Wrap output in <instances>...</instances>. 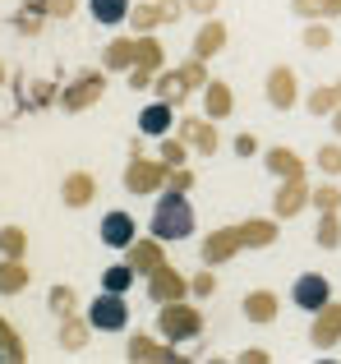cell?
I'll return each instance as SVG.
<instances>
[{"instance_id":"6da1fadb","label":"cell","mask_w":341,"mask_h":364,"mask_svg":"<svg viewBox=\"0 0 341 364\" xmlns=\"http://www.w3.org/2000/svg\"><path fill=\"white\" fill-rule=\"evenodd\" d=\"M148 231H153L162 245L189 240V235H194V208H189V198L180 194V189H162L153 217H148Z\"/></svg>"},{"instance_id":"7a4b0ae2","label":"cell","mask_w":341,"mask_h":364,"mask_svg":"<svg viewBox=\"0 0 341 364\" xmlns=\"http://www.w3.org/2000/svg\"><path fill=\"white\" fill-rule=\"evenodd\" d=\"M157 332L170 341V346H180V341H198L203 337V314L194 309V304L185 300H170L157 309Z\"/></svg>"},{"instance_id":"3957f363","label":"cell","mask_w":341,"mask_h":364,"mask_svg":"<svg viewBox=\"0 0 341 364\" xmlns=\"http://www.w3.org/2000/svg\"><path fill=\"white\" fill-rule=\"evenodd\" d=\"M102 92H107V74H102V70H83L79 79H70V88H60V111H65V116L88 111V107L102 102Z\"/></svg>"},{"instance_id":"277c9868","label":"cell","mask_w":341,"mask_h":364,"mask_svg":"<svg viewBox=\"0 0 341 364\" xmlns=\"http://www.w3.org/2000/svg\"><path fill=\"white\" fill-rule=\"evenodd\" d=\"M166 180H170V166L162 157H129V166H125L129 194H157V189H166Z\"/></svg>"},{"instance_id":"5b68a950","label":"cell","mask_w":341,"mask_h":364,"mask_svg":"<svg viewBox=\"0 0 341 364\" xmlns=\"http://www.w3.org/2000/svg\"><path fill=\"white\" fill-rule=\"evenodd\" d=\"M185 9H189L185 0H144V5L129 9V28H134V33H153V28L175 23Z\"/></svg>"},{"instance_id":"8992f818","label":"cell","mask_w":341,"mask_h":364,"mask_svg":"<svg viewBox=\"0 0 341 364\" xmlns=\"http://www.w3.org/2000/svg\"><path fill=\"white\" fill-rule=\"evenodd\" d=\"M88 323H92L97 332H125V328H129V304H125V295L102 291L97 300L88 304Z\"/></svg>"},{"instance_id":"52a82bcc","label":"cell","mask_w":341,"mask_h":364,"mask_svg":"<svg viewBox=\"0 0 341 364\" xmlns=\"http://www.w3.org/2000/svg\"><path fill=\"white\" fill-rule=\"evenodd\" d=\"M263 97H268L272 111H291L300 102V74L291 70V65H272L268 83H263Z\"/></svg>"},{"instance_id":"ba28073f","label":"cell","mask_w":341,"mask_h":364,"mask_svg":"<svg viewBox=\"0 0 341 364\" xmlns=\"http://www.w3.org/2000/svg\"><path fill=\"white\" fill-rule=\"evenodd\" d=\"M166 55H162V42H153L148 33H139V60H134V70H129V88L134 92H144V88H153V79L166 70Z\"/></svg>"},{"instance_id":"9c48e42d","label":"cell","mask_w":341,"mask_h":364,"mask_svg":"<svg viewBox=\"0 0 341 364\" xmlns=\"http://www.w3.org/2000/svg\"><path fill=\"white\" fill-rule=\"evenodd\" d=\"M309 198H314V185H309L305 176L281 180V189L272 194V217H277V222H291V217H300L309 208Z\"/></svg>"},{"instance_id":"30bf717a","label":"cell","mask_w":341,"mask_h":364,"mask_svg":"<svg viewBox=\"0 0 341 364\" xmlns=\"http://www.w3.org/2000/svg\"><path fill=\"white\" fill-rule=\"evenodd\" d=\"M144 291H148V300H157V304L185 300V295H189V277H180V267L162 263L153 277H144Z\"/></svg>"},{"instance_id":"8fae6325","label":"cell","mask_w":341,"mask_h":364,"mask_svg":"<svg viewBox=\"0 0 341 364\" xmlns=\"http://www.w3.org/2000/svg\"><path fill=\"white\" fill-rule=\"evenodd\" d=\"M291 300H296L305 314H318L328 300H332V282H328L323 272H305V277H296V286H291Z\"/></svg>"},{"instance_id":"7c38bea8","label":"cell","mask_w":341,"mask_h":364,"mask_svg":"<svg viewBox=\"0 0 341 364\" xmlns=\"http://www.w3.org/2000/svg\"><path fill=\"white\" fill-rule=\"evenodd\" d=\"M240 249H244L240 226H217V231L203 240V249H198V254H203V263H207V267H217V263H231Z\"/></svg>"},{"instance_id":"4fadbf2b","label":"cell","mask_w":341,"mask_h":364,"mask_svg":"<svg viewBox=\"0 0 341 364\" xmlns=\"http://www.w3.org/2000/svg\"><path fill=\"white\" fill-rule=\"evenodd\" d=\"M309 341L318 350H332L341 341V300H328L323 309L314 314V328H309Z\"/></svg>"},{"instance_id":"5bb4252c","label":"cell","mask_w":341,"mask_h":364,"mask_svg":"<svg viewBox=\"0 0 341 364\" xmlns=\"http://www.w3.org/2000/svg\"><path fill=\"white\" fill-rule=\"evenodd\" d=\"M175 134L189 143L194 152H217V120H198V116H175Z\"/></svg>"},{"instance_id":"9a60e30c","label":"cell","mask_w":341,"mask_h":364,"mask_svg":"<svg viewBox=\"0 0 341 364\" xmlns=\"http://www.w3.org/2000/svg\"><path fill=\"white\" fill-rule=\"evenodd\" d=\"M102 245H107V249H129V245H134L139 240V222H134V217H129V213H120V208H116V213H107V217H102Z\"/></svg>"},{"instance_id":"2e32d148","label":"cell","mask_w":341,"mask_h":364,"mask_svg":"<svg viewBox=\"0 0 341 364\" xmlns=\"http://www.w3.org/2000/svg\"><path fill=\"white\" fill-rule=\"evenodd\" d=\"M125 258L134 263V272H139V277H153L157 267L166 263V254H162V240H157L153 231H148V235H139V240L125 249Z\"/></svg>"},{"instance_id":"e0dca14e","label":"cell","mask_w":341,"mask_h":364,"mask_svg":"<svg viewBox=\"0 0 341 364\" xmlns=\"http://www.w3.org/2000/svg\"><path fill=\"white\" fill-rule=\"evenodd\" d=\"M175 129V107L170 102H148L144 116H139V134H148V139H166V134Z\"/></svg>"},{"instance_id":"ac0fdd59","label":"cell","mask_w":341,"mask_h":364,"mask_svg":"<svg viewBox=\"0 0 341 364\" xmlns=\"http://www.w3.org/2000/svg\"><path fill=\"white\" fill-rule=\"evenodd\" d=\"M92 332H97V328L88 323V314H83V318H79V314H65V318H60V332H55V337H60V350H65V355H79V350L88 346Z\"/></svg>"},{"instance_id":"d6986e66","label":"cell","mask_w":341,"mask_h":364,"mask_svg":"<svg viewBox=\"0 0 341 364\" xmlns=\"http://www.w3.org/2000/svg\"><path fill=\"white\" fill-rule=\"evenodd\" d=\"M129 360H162V364H175L180 360V346H170V341L162 337V341H153V337H129V350H125Z\"/></svg>"},{"instance_id":"ffe728a7","label":"cell","mask_w":341,"mask_h":364,"mask_svg":"<svg viewBox=\"0 0 341 364\" xmlns=\"http://www.w3.org/2000/svg\"><path fill=\"white\" fill-rule=\"evenodd\" d=\"M134 60H139V37H116V42H107V55H102L107 74H129Z\"/></svg>"},{"instance_id":"44dd1931","label":"cell","mask_w":341,"mask_h":364,"mask_svg":"<svg viewBox=\"0 0 341 364\" xmlns=\"http://www.w3.org/2000/svg\"><path fill=\"white\" fill-rule=\"evenodd\" d=\"M231 111H235V92L226 88L222 79H207V88H203V116L222 124L226 116H231Z\"/></svg>"},{"instance_id":"7402d4cb","label":"cell","mask_w":341,"mask_h":364,"mask_svg":"<svg viewBox=\"0 0 341 364\" xmlns=\"http://www.w3.org/2000/svg\"><path fill=\"white\" fill-rule=\"evenodd\" d=\"M92 194H97V180H92L88 171H70V176H65V185H60L65 208H88Z\"/></svg>"},{"instance_id":"603a6c76","label":"cell","mask_w":341,"mask_h":364,"mask_svg":"<svg viewBox=\"0 0 341 364\" xmlns=\"http://www.w3.org/2000/svg\"><path fill=\"white\" fill-rule=\"evenodd\" d=\"M240 309H244V318H249V323H277V314H281V300H277L272 291H249V295H244V304H240Z\"/></svg>"},{"instance_id":"cb8c5ba5","label":"cell","mask_w":341,"mask_h":364,"mask_svg":"<svg viewBox=\"0 0 341 364\" xmlns=\"http://www.w3.org/2000/svg\"><path fill=\"white\" fill-rule=\"evenodd\" d=\"M240 235H244V249H268V245H277L281 226H277V217H254V222H240Z\"/></svg>"},{"instance_id":"d4e9b609","label":"cell","mask_w":341,"mask_h":364,"mask_svg":"<svg viewBox=\"0 0 341 364\" xmlns=\"http://www.w3.org/2000/svg\"><path fill=\"white\" fill-rule=\"evenodd\" d=\"M222 46H226V23L222 18H207L194 37V55L198 60H212V55H222Z\"/></svg>"},{"instance_id":"484cf974","label":"cell","mask_w":341,"mask_h":364,"mask_svg":"<svg viewBox=\"0 0 341 364\" xmlns=\"http://www.w3.org/2000/svg\"><path fill=\"white\" fill-rule=\"evenodd\" d=\"M263 166H268L277 180L305 176V161H300V152H291V148H268V152H263Z\"/></svg>"},{"instance_id":"4316f807","label":"cell","mask_w":341,"mask_h":364,"mask_svg":"<svg viewBox=\"0 0 341 364\" xmlns=\"http://www.w3.org/2000/svg\"><path fill=\"white\" fill-rule=\"evenodd\" d=\"M129 0H88V14H92V23H102V28H120V23H129Z\"/></svg>"},{"instance_id":"83f0119b","label":"cell","mask_w":341,"mask_h":364,"mask_svg":"<svg viewBox=\"0 0 341 364\" xmlns=\"http://www.w3.org/2000/svg\"><path fill=\"white\" fill-rule=\"evenodd\" d=\"M153 88H157V97L170 102L175 111L185 107V97H189V88H185V79H180V70H162V74L153 79Z\"/></svg>"},{"instance_id":"f1b7e54d","label":"cell","mask_w":341,"mask_h":364,"mask_svg":"<svg viewBox=\"0 0 341 364\" xmlns=\"http://www.w3.org/2000/svg\"><path fill=\"white\" fill-rule=\"evenodd\" d=\"M28 291V263L23 258H0V295Z\"/></svg>"},{"instance_id":"f546056e","label":"cell","mask_w":341,"mask_h":364,"mask_svg":"<svg viewBox=\"0 0 341 364\" xmlns=\"http://www.w3.org/2000/svg\"><path fill=\"white\" fill-rule=\"evenodd\" d=\"M139 282V272H134V263H111L107 272H102V291H116V295H129V286Z\"/></svg>"},{"instance_id":"4dcf8cb0","label":"cell","mask_w":341,"mask_h":364,"mask_svg":"<svg viewBox=\"0 0 341 364\" xmlns=\"http://www.w3.org/2000/svg\"><path fill=\"white\" fill-rule=\"evenodd\" d=\"M341 107V97H337V88H332V83H323V88H314V92H309V97H305V111H309V116H332V111Z\"/></svg>"},{"instance_id":"1f68e13d","label":"cell","mask_w":341,"mask_h":364,"mask_svg":"<svg viewBox=\"0 0 341 364\" xmlns=\"http://www.w3.org/2000/svg\"><path fill=\"white\" fill-rule=\"evenodd\" d=\"M28 254V231L23 226H0V258H23Z\"/></svg>"},{"instance_id":"d6a6232c","label":"cell","mask_w":341,"mask_h":364,"mask_svg":"<svg viewBox=\"0 0 341 364\" xmlns=\"http://www.w3.org/2000/svg\"><path fill=\"white\" fill-rule=\"evenodd\" d=\"M314 245H318V249H337V245H341V217H337V213H318Z\"/></svg>"},{"instance_id":"836d02e7","label":"cell","mask_w":341,"mask_h":364,"mask_svg":"<svg viewBox=\"0 0 341 364\" xmlns=\"http://www.w3.org/2000/svg\"><path fill=\"white\" fill-rule=\"evenodd\" d=\"M180 70V79H185V88L189 92H203L207 88V60H198V55H189L185 65H175Z\"/></svg>"},{"instance_id":"e575fe53","label":"cell","mask_w":341,"mask_h":364,"mask_svg":"<svg viewBox=\"0 0 341 364\" xmlns=\"http://www.w3.org/2000/svg\"><path fill=\"white\" fill-rule=\"evenodd\" d=\"M189 152H194V148H189L180 134H166V139H162V152H157V157H162L166 166H189Z\"/></svg>"},{"instance_id":"d590c367","label":"cell","mask_w":341,"mask_h":364,"mask_svg":"<svg viewBox=\"0 0 341 364\" xmlns=\"http://www.w3.org/2000/svg\"><path fill=\"white\" fill-rule=\"evenodd\" d=\"M300 42H305L309 51H328V46H332V28H328V18H309Z\"/></svg>"},{"instance_id":"8d00e7d4","label":"cell","mask_w":341,"mask_h":364,"mask_svg":"<svg viewBox=\"0 0 341 364\" xmlns=\"http://www.w3.org/2000/svg\"><path fill=\"white\" fill-rule=\"evenodd\" d=\"M18 102H23V107H51V102H60V92H55L46 79H37V83H28V88L18 92Z\"/></svg>"},{"instance_id":"74e56055","label":"cell","mask_w":341,"mask_h":364,"mask_svg":"<svg viewBox=\"0 0 341 364\" xmlns=\"http://www.w3.org/2000/svg\"><path fill=\"white\" fill-rule=\"evenodd\" d=\"M42 23H46V14H42V9H33V5H23L14 14V33H23V37H37V33H42Z\"/></svg>"},{"instance_id":"f35d334b","label":"cell","mask_w":341,"mask_h":364,"mask_svg":"<svg viewBox=\"0 0 341 364\" xmlns=\"http://www.w3.org/2000/svg\"><path fill=\"white\" fill-rule=\"evenodd\" d=\"M0 350H5V360H9V364H18V360L28 355V346H23V341H18V332L9 328L5 318H0Z\"/></svg>"},{"instance_id":"ab89813d","label":"cell","mask_w":341,"mask_h":364,"mask_svg":"<svg viewBox=\"0 0 341 364\" xmlns=\"http://www.w3.org/2000/svg\"><path fill=\"white\" fill-rule=\"evenodd\" d=\"M46 304H51L55 318H65V314H74V304H79V295L70 291V286H51V295H46Z\"/></svg>"},{"instance_id":"60d3db41","label":"cell","mask_w":341,"mask_h":364,"mask_svg":"<svg viewBox=\"0 0 341 364\" xmlns=\"http://www.w3.org/2000/svg\"><path fill=\"white\" fill-rule=\"evenodd\" d=\"M309 208H318V213H341V189L337 185H318L314 198H309Z\"/></svg>"},{"instance_id":"b9f144b4","label":"cell","mask_w":341,"mask_h":364,"mask_svg":"<svg viewBox=\"0 0 341 364\" xmlns=\"http://www.w3.org/2000/svg\"><path fill=\"white\" fill-rule=\"evenodd\" d=\"M314 161H318V171H323L328 180H332V176H341V143H323Z\"/></svg>"},{"instance_id":"7bdbcfd3","label":"cell","mask_w":341,"mask_h":364,"mask_svg":"<svg viewBox=\"0 0 341 364\" xmlns=\"http://www.w3.org/2000/svg\"><path fill=\"white\" fill-rule=\"evenodd\" d=\"M212 291H217V272L203 263V272H194V277H189V295H194V300H207Z\"/></svg>"},{"instance_id":"ee69618b","label":"cell","mask_w":341,"mask_h":364,"mask_svg":"<svg viewBox=\"0 0 341 364\" xmlns=\"http://www.w3.org/2000/svg\"><path fill=\"white\" fill-rule=\"evenodd\" d=\"M23 5L42 9L46 18H70V14H74V5H79V0H23Z\"/></svg>"},{"instance_id":"f6af8a7d","label":"cell","mask_w":341,"mask_h":364,"mask_svg":"<svg viewBox=\"0 0 341 364\" xmlns=\"http://www.w3.org/2000/svg\"><path fill=\"white\" fill-rule=\"evenodd\" d=\"M300 18H328V0H291Z\"/></svg>"},{"instance_id":"bcb514c9","label":"cell","mask_w":341,"mask_h":364,"mask_svg":"<svg viewBox=\"0 0 341 364\" xmlns=\"http://www.w3.org/2000/svg\"><path fill=\"white\" fill-rule=\"evenodd\" d=\"M166 189H180V194H185V189H194V171H189V166H170Z\"/></svg>"},{"instance_id":"7dc6e473","label":"cell","mask_w":341,"mask_h":364,"mask_svg":"<svg viewBox=\"0 0 341 364\" xmlns=\"http://www.w3.org/2000/svg\"><path fill=\"white\" fill-rule=\"evenodd\" d=\"M231 148H235V157H254V152H259V139H254V134H235Z\"/></svg>"},{"instance_id":"c3c4849f","label":"cell","mask_w":341,"mask_h":364,"mask_svg":"<svg viewBox=\"0 0 341 364\" xmlns=\"http://www.w3.org/2000/svg\"><path fill=\"white\" fill-rule=\"evenodd\" d=\"M189 9H194V14H203V18H212L217 14V5H222V0H185Z\"/></svg>"},{"instance_id":"681fc988","label":"cell","mask_w":341,"mask_h":364,"mask_svg":"<svg viewBox=\"0 0 341 364\" xmlns=\"http://www.w3.org/2000/svg\"><path fill=\"white\" fill-rule=\"evenodd\" d=\"M240 360L244 364H268V350H263V346H249V350H240Z\"/></svg>"},{"instance_id":"f907efd6","label":"cell","mask_w":341,"mask_h":364,"mask_svg":"<svg viewBox=\"0 0 341 364\" xmlns=\"http://www.w3.org/2000/svg\"><path fill=\"white\" fill-rule=\"evenodd\" d=\"M144 139H148V134H139V139H129V157H144V152H148V148H144Z\"/></svg>"},{"instance_id":"816d5d0a","label":"cell","mask_w":341,"mask_h":364,"mask_svg":"<svg viewBox=\"0 0 341 364\" xmlns=\"http://www.w3.org/2000/svg\"><path fill=\"white\" fill-rule=\"evenodd\" d=\"M328 18H341V0H328Z\"/></svg>"},{"instance_id":"f5cc1de1","label":"cell","mask_w":341,"mask_h":364,"mask_svg":"<svg viewBox=\"0 0 341 364\" xmlns=\"http://www.w3.org/2000/svg\"><path fill=\"white\" fill-rule=\"evenodd\" d=\"M332 129H337V139H341V107L332 111Z\"/></svg>"},{"instance_id":"db71d44e","label":"cell","mask_w":341,"mask_h":364,"mask_svg":"<svg viewBox=\"0 0 341 364\" xmlns=\"http://www.w3.org/2000/svg\"><path fill=\"white\" fill-rule=\"evenodd\" d=\"M332 88H337V97H341V79H337V83H332Z\"/></svg>"},{"instance_id":"11a10c76","label":"cell","mask_w":341,"mask_h":364,"mask_svg":"<svg viewBox=\"0 0 341 364\" xmlns=\"http://www.w3.org/2000/svg\"><path fill=\"white\" fill-rule=\"evenodd\" d=\"M0 83H5V65H0Z\"/></svg>"},{"instance_id":"9f6ffc18","label":"cell","mask_w":341,"mask_h":364,"mask_svg":"<svg viewBox=\"0 0 341 364\" xmlns=\"http://www.w3.org/2000/svg\"><path fill=\"white\" fill-rule=\"evenodd\" d=\"M0 360H5V350H0Z\"/></svg>"}]
</instances>
